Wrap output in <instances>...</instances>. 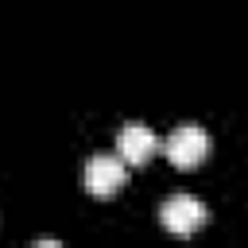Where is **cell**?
<instances>
[{"mask_svg": "<svg viewBox=\"0 0 248 248\" xmlns=\"http://www.w3.org/2000/svg\"><path fill=\"white\" fill-rule=\"evenodd\" d=\"M85 194L89 198H112V194H120L124 186H128V163L112 151H101V155H89V163H85Z\"/></svg>", "mask_w": 248, "mask_h": 248, "instance_id": "1", "label": "cell"}, {"mask_svg": "<svg viewBox=\"0 0 248 248\" xmlns=\"http://www.w3.org/2000/svg\"><path fill=\"white\" fill-rule=\"evenodd\" d=\"M159 147H163L159 136H155L151 128H143V124H124V128L116 132V155H120L128 167H143Z\"/></svg>", "mask_w": 248, "mask_h": 248, "instance_id": "4", "label": "cell"}, {"mask_svg": "<svg viewBox=\"0 0 248 248\" xmlns=\"http://www.w3.org/2000/svg\"><path fill=\"white\" fill-rule=\"evenodd\" d=\"M205 217H209V209H205L194 194H174V198H167V202L159 205V225H163L167 232H174V236L198 232V229L205 225Z\"/></svg>", "mask_w": 248, "mask_h": 248, "instance_id": "3", "label": "cell"}, {"mask_svg": "<svg viewBox=\"0 0 248 248\" xmlns=\"http://www.w3.org/2000/svg\"><path fill=\"white\" fill-rule=\"evenodd\" d=\"M163 155H167L170 167H178V170L202 167V159L209 155V136H205V128H198V124H178V128L163 140Z\"/></svg>", "mask_w": 248, "mask_h": 248, "instance_id": "2", "label": "cell"}]
</instances>
